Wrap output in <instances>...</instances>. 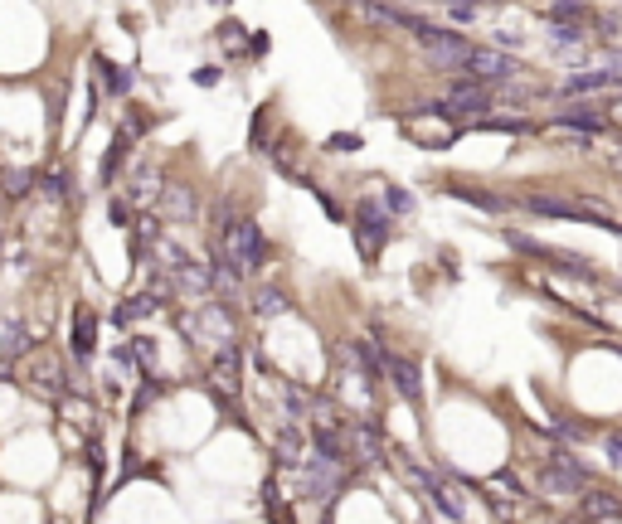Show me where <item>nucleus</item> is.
Segmentation results:
<instances>
[{"label":"nucleus","mask_w":622,"mask_h":524,"mask_svg":"<svg viewBox=\"0 0 622 524\" xmlns=\"http://www.w3.org/2000/svg\"><path fill=\"white\" fill-rule=\"evenodd\" d=\"M59 471V447L45 428H20L0 442V476L20 480V486H39L45 476Z\"/></svg>","instance_id":"obj_1"},{"label":"nucleus","mask_w":622,"mask_h":524,"mask_svg":"<svg viewBox=\"0 0 622 524\" xmlns=\"http://www.w3.org/2000/svg\"><path fill=\"white\" fill-rule=\"evenodd\" d=\"M497 103H501V88H497V83L457 78V83L443 93V107H437V112H443L447 122H472V126H482Z\"/></svg>","instance_id":"obj_2"},{"label":"nucleus","mask_w":622,"mask_h":524,"mask_svg":"<svg viewBox=\"0 0 622 524\" xmlns=\"http://www.w3.org/2000/svg\"><path fill=\"white\" fill-rule=\"evenodd\" d=\"M49 418V403H39L30 399L10 374H0V442H5L10 432H20V428H45Z\"/></svg>","instance_id":"obj_3"},{"label":"nucleus","mask_w":622,"mask_h":524,"mask_svg":"<svg viewBox=\"0 0 622 524\" xmlns=\"http://www.w3.org/2000/svg\"><path fill=\"white\" fill-rule=\"evenodd\" d=\"M414 44L428 54V64L443 68V74H462V68H466V54H472V39H462L457 30H437V25H428V20H418Z\"/></svg>","instance_id":"obj_4"},{"label":"nucleus","mask_w":622,"mask_h":524,"mask_svg":"<svg viewBox=\"0 0 622 524\" xmlns=\"http://www.w3.org/2000/svg\"><path fill=\"white\" fill-rule=\"evenodd\" d=\"M263 229L253 219H229L224 223V262L234 267V272H253V267L263 262Z\"/></svg>","instance_id":"obj_5"},{"label":"nucleus","mask_w":622,"mask_h":524,"mask_svg":"<svg viewBox=\"0 0 622 524\" xmlns=\"http://www.w3.org/2000/svg\"><path fill=\"white\" fill-rule=\"evenodd\" d=\"M516 68H520V64L511 59V54L472 44V54H466V68H462V78H477V83H506V78H516Z\"/></svg>","instance_id":"obj_6"},{"label":"nucleus","mask_w":622,"mask_h":524,"mask_svg":"<svg viewBox=\"0 0 622 524\" xmlns=\"http://www.w3.org/2000/svg\"><path fill=\"white\" fill-rule=\"evenodd\" d=\"M389 209L385 204H375V200H360L356 204V238H360V248L365 252H379V243L389 238Z\"/></svg>","instance_id":"obj_7"},{"label":"nucleus","mask_w":622,"mask_h":524,"mask_svg":"<svg viewBox=\"0 0 622 524\" xmlns=\"http://www.w3.org/2000/svg\"><path fill=\"white\" fill-rule=\"evenodd\" d=\"M68 355L78 364H88L97 355V311L88 302L74 306V325H68Z\"/></svg>","instance_id":"obj_8"},{"label":"nucleus","mask_w":622,"mask_h":524,"mask_svg":"<svg viewBox=\"0 0 622 524\" xmlns=\"http://www.w3.org/2000/svg\"><path fill=\"white\" fill-rule=\"evenodd\" d=\"M379 374L399 389V399L418 403V364L408 355H399V350H379Z\"/></svg>","instance_id":"obj_9"},{"label":"nucleus","mask_w":622,"mask_h":524,"mask_svg":"<svg viewBox=\"0 0 622 524\" xmlns=\"http://www.w3.org/2000/svg\"><path fill=\"white\" fill-rule=\"evenodd\" d=\"M350 15L365 20V25H379V30H389V25H399V30H418V15L394 10V5H375V0H350Z\"/></svg>","instance_id":"obj_10"},{"label":"nucleus","mask_w":622,"mask_h":524,"mask_svg":"<svg viewBox=\"0 0 622 524\" xmlns=\"http://www.w3.org/2000/svg\"><path fill=\"white\" fill-rule=\"evenodd\" d=\"M622 74L617 68H588V74H574L569 83H564V93L578 97V93H603V88H617Z\"/></svg>","instance_id":"obj_11"},{"label":"nucleus","mask_w":622,"mask_h":524,"mask_svg":"<svg viewBox=\"0 0 622 524\" xmlns=\"http://www.w3.org/2000/svg\"><path fill=\"white\" fill-rule=\"evenodd\" d=\"M555 132H584V136H598L603 132V117H598V112H559V117H555Z\"/></svg>","instance_id":"obj_12"},{"label":"nucleus","mask_w":622,"mask_h":524,"mask_svg":"<svg viewBox=\"0 0 622 524\" xmlns=\"http://www.w3.org/2000/svg\"><path fill=\"white\" fill-rule=\"evenodd\" d=\"M258 316H287V296L282 292H258Z\"/></svg>","instance_id":"obj_13"},{"label":"nucleus","mask_w":622,"mask_h":524,"mask_svg":"<svg viewBox=\"0 0 622 524\" xmlns=\"http://www.w3.org/2000/svg\"><path fill=\"white\" fill-rule=\"evenodd\" d=\"M408 132H414L418 141H437V146H447V126H433V122H408Z\"/></svg>","instance_id":"obj_14"},{"label":"nucleus","mask_w":622,"mask_h":524,"mask_svg":"<svg viewBox=\"0 0 622 524\" xmlns=\"http://www.w3.org/2000/svg\"><path fill=\"white\" fill-rule=\"evenodd\" d=\"M457 200H466V204H477V209H501V200H491V194H482V190H452Z\"/></svg>","instance_id":"obj_15"},{"label":"nucleus","mask_w":622,"mask_h":524,"mask_svg":"<svg viewBox=\"0 0 622 524\" xmlns=\"http://www.w3.org/2000/svg\"><path fill=\"white\" fill-rule=\"evenodd\" d=\"M385 209H394V214H408V209H414V200H408V194L404 190H385Z\"/></svg>","instance_id":"obj_16"},{"label":"nucleus","mask_w":622,"mask_h":524,"mask_svg":"<svg viewBox=\"0 0 622 524\" xmlns=\"http://www.w3.org/2000/svg\"><path fill=\"white\" fill-rule=\"evenodd\" d=\"M617 170H622V155H617Z\"/></svg>","instance_id":"obj_17"}]
</instances>
